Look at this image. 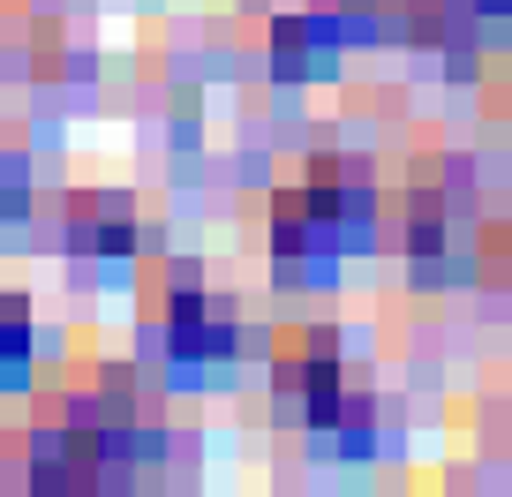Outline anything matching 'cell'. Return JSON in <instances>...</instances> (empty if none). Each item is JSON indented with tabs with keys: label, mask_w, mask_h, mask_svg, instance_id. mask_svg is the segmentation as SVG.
Listing matches in <instances>:
<instances>
[{
	"label": "cell",
	"mask_w": 512,
	"mask_h": 497,
	"mask_svg": "<svg viewBox=\"0 0 512 497\" xmlns=\"http://www.w3.org/2000/svg\"><path fill=\"white\" fill-rule=\"evenodd\" d=\"M505 219H512V159H505Z\"/></svg>",
	"instance_id": "cell-11"
},
{
	"label": "cell",
	"mask_w": 512,
	"mask_h": 497,
	"mask_svg": "<svg viewBox=\"0 0 512 497\" xmlns=\"http://www.w3.org/2000/svg\"><path fill=\"white\" fill-rule=\"evenodd\" d=\"M68 241L91 257H128L136 249V204L121 189H76L68 196Z\"/></svg>",
	"instance_id": "cell-5"
},
{
	"label": "cell",
	"mask_w": 512,
	"mask_h": 497,
	"mask_svg": "<svg viewBox=\"0 0 512 497\" xmlns=\"http://www.w3.org/2000/svg\"><path fill=\"white\" fill-rule=\"evenodd\" d=\"M377 219H384L377 166L354 159V151H317V159H302L272 189L264 249H272L279 279H317V272H332L339 249H354V241L377 234Z\"/></svg>",
	"instance_id": "cell-1"
},
{
	"label": "cell",
	"mask_w": 512,
	"mask_h": 497,
	"mask_svg": "<svg viewBox=\"0 0 512 497\" xmlns=\"http://www.w3.org/2000/svg\"><path fill=\"white\" fill-rule=\"evenodd\" d=\"M482 219L475 204V166L467 159H422L407 166V189H400V249L415 272L430 279H475L482 257Z\"/></svg>",
	"instance_id": "cell-2"
},
{
	"label": "cell",
	"mask_w": 512,
	"mask_h": 497,
	"mask_svg": "<svg viewBox=\"0 0 512 497\" xmlns=\"http://www.w3.org/2000/svg\"><path fill=\"white\" fill-rule=\"evenodd\" d=\"M475 279H490V287L512 302V219H490V234H482V257H475Z\"/></svg>",
	"instance_id": "cell-8"
},
{
	"label": "cell",
	"mask_w": 512,
	"mask_h": 497,
	"mask_svg": "<svg viewBox=\"0 0 512 497\" xmlns=\"http://www.w3.org/2000/svg\"><path fill=\"white\" fill-rule=\"evenodd\" d=\"M339 53V23L332 16H279L272 23V61L279 76H324Z\"/></svg>",
	"instance_id": "cell-6"
},
{
	"label": "cell",
	"mask_w": 512,
	"mask_h": 497,
	"mask_svg": "<svg viewBox=\"0 0 512 497\" xmlns=\"http://www.w3.org/2000/svg\"><path fill=\"white\" fill-rule=\"evenodd\" d=\"M23 181H31V174H23V159H16V151H0V219L23 211Z\"/></svg>",
	"instance_id": "cell-9"
},
{
	"label": "cell",
	"mask_w": 512,
	"mask_h": 497,
	"mask_svg": "<svg viewBox=\"0 0 512 497\" xmlns=\"http://www.w3.org/2000/svg\"><path fill=\"white\" fill-rule=\"evenodd\" d=\"M452 8H460V16H505L512 0H452Z\"/></svg>",
	"instance_id": "cell-10"
},
{
	"label": "cell",
	"mask_w": 512,
	"mask_h": 497,
	"mask_svg": "<svg viewBox=\"0 0 512 497\" xmlns=\"http://www.w3.org/2000/svg\"><path fill=\"white\" fill-rule=\"evenodd\" d=\"M272 385H279V400L302 407V422L317 415V407H332L339 392L354 385L347 354H339V332H324V324H287V332L272 339Z\"/></svg>",
	"instance_id": "cell-4"
},
{
	"label": "cell",
	"mask_w": 512,
	"mask_h": 497,
	"mask_svg": "<svg viewBox=\"0 0 512 497\" xmlns=\"http://www.w3.org/2000/svg\"><path fill=\"white\" fill-rule=\"evenodd\" d=\"M31 362V302L0 287V377Z\"/></svg>",
	"instance_id": "cell-7"
},
{
	"label": "cell",
	"mask_w": 512,
	"mask_h": 497,
	"mask_svg": "<svg viewBox=\"0 0 512 497\" xmlns=\"http://www.w3.org/2000/svg\"><path fill=\"white\" fill-rule=\"evenodd\" d=\"M151 317H159L166 354H174V362H189V369L234 362V347H241L234 302H226V294H211V287H196V279H174V287L151 302Z\"/></svg>",
	"instance_id": "cell-3"
}]
</instances>
